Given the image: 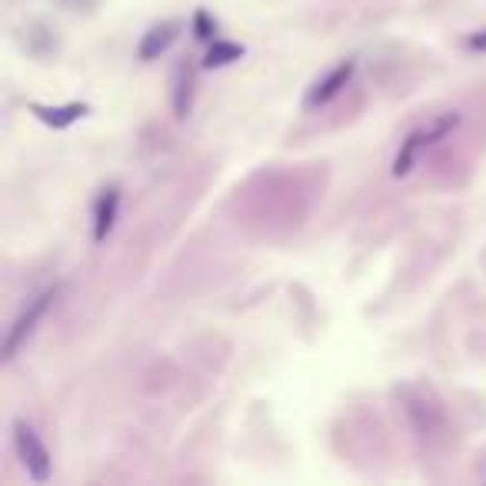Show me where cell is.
Listing matches in <instances>:
<instances>
[{
    "mask_svg": "<svg viewBox=\"0 0 486 486\" xmlns=\"http://www.w3.org/2000/svg\"><path fill=\"white\" fill-rule=\"evenodd\" d=\"M423 144H430V140H427V130L410 133L407 144H403V150H400L397 160H393V174H397V177H403V174H407L410 164H413V157H417V150H420Z\"/></svg>",
    "mask_w": 486,
    "mask_h": 486,
    "instance_id": "ba28073f",
    "label": "cell"
},
{
    "mask_svg": "<svg viewBox=\"0 0 486 486\" xmlns=\"http://www.w3.org/2000/svg\"><path fill=\"white\" fill-rule=\"evenodd\" d=\"M194 31H197L200 40H211L213 31H217V23L211 21V14L207 11H197V17H194Z\"/></svg>",
    "mask_w": 486,
    "mask_h": 486,
    "instance_id": "30bf717a",
    "label": "cell"
},
{
    "mask_svg": "<svg viewBox=\"0 0 486 486\" xmlns=\"http://www.w3.org/2000/svg\"><path fill=\"white\" fill-rule=\"evenodd\" d=\"M174 37H177V23H174V21L150 27V31L144 33V40H140V47H137L140 60H154V57H160L166 47L174 44Z\"/></svg>",
    "mask_w": 486,
    "mask_h": 486,
    "instance_id": "5b68a950",
    "label": "cell"
},
{
    "mask_svg": "<svg viewBox=\"0 0 486 486\" xmlns=\"http://www.w3.org/2000/svg\"><path fill=\"white\" fill-rule=\"evenodd\" d=\"M33 113L40 117L44 123H50V127H70L74 121H80L84 113H87V107L84 104H67V107H57V111H50V107H33Z\"/></svg>",
    "mask_w": 486,
    "mask_h": 486,
    "instance_id": "8992f818",
    "label": "cell"
},
{
    "mask_svg": "<svg viewBox=\"0 0 486 486\" xmlns=\"http://www.w3.org/2000/svg\"><path fill=\"white\" fill-rule=\"evenodd\" d=\"M14 446H17V456H21L23 470L33 483H47L50 480V454H47V446L40 443L31 423H14Z\"/></svg>",
    "mask_w": 486,
    "mask_h": 486,
    "instance_id": "6da1fadb",
    "label": "cell"
},
{
    "mask_svg": "<svg viewBox=\"0 0 486 486\" xmlns=\"http://www.w3.org/2000/svg\"><path fill=\"white\" fill-rule=\"evenodd\" d=\"M54 300H57V290H44V293H37L33 300H27V307L21 310V317L14 320V327L7 330V340H4V356H7V360L21 350L23 343L31 340L33 330H37V323L44 320V313L50 310Z\"/></svg>",
    "mask_w": 486,
    "mask_h": 486,
    "instance_id": "7a4b0ae2",
    "label": "cell"
},
{
    "mask_svg": "<svg viewBox=\"0 0 486 486\" xmlns=\"http://www.w3.org/2000/svg\"><path fill=\"white\" fill-rule=\"evenodd\" d=\"M470 47H473V50H486V33H483V37H473V40H470Z\"/></svg>",
    "mask_w": 486,
    "mask_h": 486,
    "instance_id": "8fae6325",
    "label": "cell"
},
{
    "mask_svg": "<svg viewBox=\"0 0 486 486\" xmlns=\"http://www.w3.org/2000/svg\"><path fill=\"white\" fill-rule=\"evenodd\" d=\"M354 70H356L354 60H343V64L333 67L330 74H327L323 80H317V87L307 94V107H323V104H330V100L337 97V94H340L346 84H350Z\"/></svg>",
    "mask_w": 486,
    "mask_h": 486,
    "instance_id": "3957f363",
    "label": "cell"
},
{
    "mask_svg": "<svg viewBox=\"0 0 486 486\" xmlns=\"http://www.w3.org/2000/svg\"><path fill=\"white\" fill-rule=\"evenodd\" d=\"M190 97H194V77L180 70L177 94H174V111H177V117H187L190 113Z\"/></svg>",
    "mask_w": 486,
    "mask_h": 486,
    "instance_id": "9c48e42d",
    "label": "cell"
},
{
    "mask_svg": "<svg viewBox=\"0 0 486 486\" xmlns=\"http://www.w3.org/2000/svg\"><path fill=\"white\" fill-rule=\"evenodd\" d=\"M240 57H243L240 44H233V40H213V47L207 50L203 67H227V64H233V60H240Z\"/></svg>",
    "mask_w": 486,
    "mask_h": 486,
    "instance_id": "52a82bcc",
    "label": "cell"
},
{
    "mask_svg": "<svg viewBox=\"0 0 486 486\" xmlns=\"http://www.w3.org/2000/svg\"><path fill=\"white\" fill-rule=\"evenodd\" d=\"M117 211H121V190L107 187L104 194H100L97 207H94V240H97V243L107 240V233L113 230Z\"/></svg>",
    "mask_w": 486,
    "mask_h": 486,
    "instance_id": "277c9868",
    "label": "cell"
}]
</instances>
